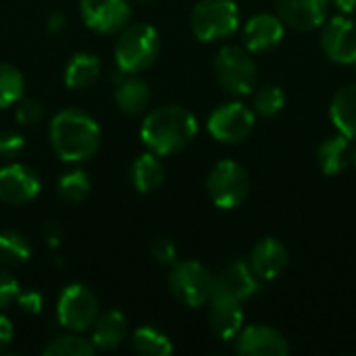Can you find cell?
I'll use <instances>...</instances> for the list:
<instances>
[{
    "label": "cell",
    "instance_id": "obj_1",
    "mask_svg": "<svg viewBox=\"0 0 356 356\" xmlns=\"http://www.w3.org/2000/svg\"><path fill=\"white\" fill-rule=\"evenodd\" d=\"M196 134V117L179 104L156 106L144 117L140 129L142 142L148 146L150 152L159 156H169L184 150L186 146L192 144Z\"/></svg>",
    "mask_w": 356,
    "mask_h": 356
},
{
    "label": "cell",
    "instance_id": "obj_2",
    "mask_svg": "<svg viewBox=\"0 0 356 356\" xmlns=\"http://www.w3.org/2000/svg\"><path fill=\"white\" fill-rule=\"evenodd\" d=\"M50 144L65 163H83L100 146V127L81 108H63L50 121Z\"/></svg>",
    "mask_w": 356,
    "mask_h": 356
},
{
    "label": "cell",
    "instance_id": "obj_3",
    "mask_svg": "<svg viewBox=\"0 0 356 356\" xmlns=\"http://www.w3.org/2000/svg\"><path fill=\"white\" fill-rule=\"evenodd\" d=\"M161 54V33L148 23H127L115 44V60L119 71L127 75L150 69Z\"/></svg>",
    "mask_w": 356,
    "mask_h": 356
},
{
    "label": "cell",
    "instance_id": "obj_4",
    "mask_svg": "<svg viewBox=\"0 0 356 356\" xmlns=\"http://www.w3.org/2000/svg\"><path fill=\"white\" fill-rule=\"evenodd\" d=\"M215 77L225 92L246 96L257 88L259 67L250 56V50L242 46H223L215 56Z\"/></svg>",
    "mask_w": 356,
    "mask_h": 356
},
{
    "label": "cell",
    "instance_id": "obj_5",
    "mask_svg": "<svg viewBox=\"0 0 356 356\" xmlns=\"http://www.w3.org/2000/svg\"><path fill=\"white\" fill-rule=\"evenodd\" d=\"M240 25V10L234 0H200L190 13V29L200 42L229 38Z\"/></svg>",
    "mask_w": 356,
    "mask_h": 356
},
{
    "label": "cell",
    "instance_id": "obj_6",
    "mask_svg": "<svg viewBox=\"0 0 356 356\" xmlns=\"http://www.w3.org/2000/svg\"><path fill=\"white\" fill-rule=\"evenodd\" d=\"M169 288L181 305L198 309L213 298L215 275L198 261H175L169 273Z\"/></svg>",
    "mask_w": 356,
    "mask_h": 356
},
{
    "label": "cell",
    "instance_id": "obj_7",
    "mask_svg": "<svg viewBox=\"0 0 356 356\" xmlns=\"http://www.w3.org/2000/svg\"><path fill=\"white\" fill-rule=\"evenodd\" d=\"M207 192L215 207L232 211L240 207L250 192L248 171L236 161H219L207 177Z\"/></svg>",
    "mask_w": 356,
    "mask_h": 356
},
{
    "label": "cell",
    "instance_id": "obj_8",
    "mask_svg": "<svg viewBox=\"0 0 356 356\" xmlns=\"http://www.w3.org/2000/svg\"><path fill=\"white\" fill-rule=\"evenodd\" d=\"M100 315V302L96 294L83 284L67 286L56 302V319L69 332H86Z\"/></svg>",
    "mask_w": 356,
    "mask_h": 356
},
{
    "label": "cell",
    "instance_id": "obj_9",
    "mask_svg": "<svg viewBox=\"0 0 356 356\" xmlns=\"http://www.w3.org/2000/svg\"><path fill=\"white\" fill-rule=\"evenodd\" d=\"M207 129L217 142H223V144L244 142L254 129V111H250L242 102L219 104L209 115Z\"/></svg>",
    "mask_w": 356,
    "mask_h": 356
},
{
    "label": "cell",
    "instance_id": "obj_10",
    "mask_svg": "<svg viewBox=\"0 0 356 356\" xmlns=\"http://www.w3.org/2000/svg\"><path fill=\"white\" fill-rule=\"evenodd\" d=\"M42 190L40 175L23 165V163H10L0 167V202L8 207H21L38 198Z\"/></svg>",
    "mask_w": 356,
    "mask_h": 356
},
{
    "label": "cell",
    "instance_id": "obj_11",
    "mask_svg": "<svg viewBox=\"0 0 356 356\" xmlns=\"http://www.w3.org/2000/svg\"><path fill=\"white\" fill-rule=\"evenodd\" d=\"M129 0H81L79 10L83 23L102 35H111L121 31L131 17Z\"/></svg>",
    "mask_w": 356,
    "mask_h": 356
},
{
    "label": "cell",
    "instance_id": "obj_12",
    "mask_svg": "<svg viewBox=\"0 0 356 356\" xmlns=\"http://www.w3.org/2000/svg\"><path fill=\"white\" fill-rule=\"evenodd\" d=\"M321 48L325 56L338 65L356 63V23L338 15L321 25Z\"/></svg>",
    "mask_w": 356,
    "mask_h": 356
},
{
    "label": "cell",
    "instance_id": "obj_13",
    "mask_svg": "<svg viewBox=\"0 0 356 356\" xmlns=\"http://www.w3.org/2000/svg\"><path fill=\"white\" fill-rule=\"evenodd\" d=\"M234 348L242 356H286L290 344L282 332L269 325H248L234 338Z\"/></svg>",
    "mask_w": 356,
    "mask_h": 356
},
{
    "label": "cell",
    "instance_id": "obj_14",
    "mask_svg": "<svg viewBox=\"0 0 356 356\" xmlns=\"http://www.w3.org/2000/svg\"><path fill=\"white\" fill-rule=\"evenodd\" d=\"M263 282L252 273L248 261H229L217 275H215V292L219 296H229L234 300H248L261 292Z\"/></svg>",
    "mask_w": 356,
    "mask_h": 356
},
{
    "label": "cell",
    "instance_id": "obj_15",
    "mask_svg": "<svg viewBox=\"0 0 356 356\" xmlns=\"http://www.w3.org/2000/svg\"><path fill=\"white\" fill-rule=\"evenodd\" d=\"M327 0H275L277 17L284 25H290L298 31H313L325 23Z\"/></svg>",
    "mask_w": 356,
    "mask_h": 356
},
{
    "label": "cell",
    "instance_id": "obj_16",
    "mask_svg": "<svg viewBox=\"0 0 356 356\" xmlns=\"http://www.w3.org/2000/svg\"><path fill=\"white\" fill-rule=\"evenodd\" d=\"M284 21L271 13H259L244 23L242 40L250 52H269L284 40Z\"/></svg>",
    "mask_w": 356,
    "mask_h": 356
},
{
    "label": "cell",
    "instance_id": "obj_17",
    "mask_svg": "<svg viewBox=\"0 0 356 356\" xmlns=\"http://www.w3.org/2000/svg\"><path fill=\"white\" fill-rule=\"evenodd\" d=\"M209 302H211V309H209L211 332L221 340H234L238 332L244 327L242 302L229 296H219V294H213Z\"/></svg>",
    "mask_w": 356,
    "mask_h": 356
},
{
    "label": "cell",
    "instance_id": "obj_18",
    "mask_svg": "<svg viewBox=\"0 0 356 356\" xmlns=\"http://www.w3.org/2000/svg\"><path fill=\"white\" fill-rule=\"evenodd\" d=\"M248 265L261 282H271L288 267V248L275 238H263L254 244Z\"/></svg>",
    "mask_w": 356,
    "mask_h": 356
},
{
    "label": "cell",
    "instance_id": "obj_19",
    "mask_svg": "<svg viewBox=\"0 0 356 356\" xmlns=\"http://www.w3.org/2000/svg\"><path fill=\"white\" fill-rule=\"evenodd\" d=\"M315 159L323 175H340L355 163L353 140L338 131L336 136H330L319 144Z\"/></svg>",
    "mask_w": 356,
    "mask_h": 356
},
{
    "label": "cell",
    "instance_id": "obj_20",
    "mask_svg": "<svg viewBox=\"0 0 356 356\" xmlns=\"http://www.w3.org/2000/svg\"><path fill=\"white\" fill-rule=\"evenodd\" d=\"M129 334V323L121 311H106L96 317L92 325V344L96 350L119 348Z\"/></svg>",
    "mask_w": 356,
    "mask_h": 356
},
{
    "label": "cell",
    "instance_id": "obj_21",
    "mask_svg": "<svg viewBox=\"0 0 356 356\" xmlns=\"http://www.w3.org/2000/svg\"><path fill=\"white\" fill-rule=\"evenodd\" d=\"M150 98H152V92H150L148 81L136 75H127V73L125 77H119V83L115 88V102L123 115L134 117V115L144 113Z\"/></svg>",
    "mask_w": 356,
    "mask_h": 356
},
{
    "label": "cell",
    "instance_id": "obj_22",
    "mask_svg": "<svg viewBox=\"0 0 356 356\" xmlns=\"http://www.w3.org/2000/svg\"><path fill=\"white\" fill-rule=\"evenodd\" d=\"M102 73V63L92 52H77L65 67V83L71 90L92 88Z\"/></svg>",
    "mask_w": 356,
    "mask_h": 356
},
{
    "label": "cell",
    "instance_id": "obj_23",
    "mask_svg": "<svg viewBox=\"0 0 356 356\" xmlns=\"http://www.w3.org/2000/svg\"><path fill=\"white\" fill-rule=\"evenodd\" d=\"M330 117L340 134L356 140V83H348L334 94Z\"/></svg>",
    "mask_w": 356,
    "mask_h": 356
},
{
    "label": "cell",
    "instance_id": "obj_24",
    "mask_svg": "<svg viewBox=\"0 0 356 356\" xmlns=\"http://www.w3.org/2000/svg\"><path fill=\"white\" fill-rule=\"evenodd\" d=\"M131 184L140 194L154 192L163 181H165V167L159 154L154 152H144L131 163Z\"/></svg>",
    "mask_w": 356,
    "mask_h": 356
},
{
    "label": "cell",
    "instance_id": "obj_25",
    "mask_svg": "<svg viewBox=\"0 0 356 356\" xmlns=\"http://www.w3.org/2000/svg\"><path fill=\"white\" fill-rule=\"evenodd\" d=\"M31 259L29 240L13 229H0V265L19 267Z\"/></svg>",
    "mask_w": 356,
    "mask_h": 356
},
{
    "label": "cell",
    "instance_id": "obj_26",
    "mask_svg": "<svg viewBox=\"0 0 356 356\" xmlns=\"http://www.w3.org/2000/svg\"><path fill=\"white\" fill-rule=\"evenodd\" d=\"M131 350L142 356H169L173 353V344L163 332L144 325L131 334Z\"/></svg>",
    "mask_w": 356,
    "mask_h": 356
},
{
    "label": "cell",
    "instance_id": "obj_27",
    "mask_svg": "<svg viewBox=\"0 0 356 356\" xmlns=\"http://www.w3.org/2000/svg\"><path fill=\"white\" fill-rule=\"evenodd\" d=\"M23 90H25L23 73L10 63H0V108H8L17 104L23 98Z\"/></svg>",
    "mask_w": 356,
    "mask_h": 356
},
{
    "label": "cell",
    "instance_id": "obj_28",
    "mask_svg": "<svg viewBox=\"0 0 356 356\" xmlns=\"http://www.w3.org/2000/svg\"><path fill=\"white\" fill-rule=\"evenodd\" d=\"M94 353L96 346L92 344V340H86L77 332L58 336L44 348L46 356H92Z\"/></svg>",
    "mask_w": 356,
    "mask_h": 356
},
{
    "label": "cell",
    "instance_id": "obj_29",
    "mask_svg": "<svg viewBox=\"0 0 356 356\" xmlns=\"http://www.w3.org/2000/svg\"><path fill=\"white\" fill-rule=\"evenodd\" d=\"M257 92L252 94V106H254V115L261 117H275L277 113H282V108L286 106V94L280 86L267 83L261 88H254Z\"/></svg>",
    "mask_w": 356,
    "mask_h": 356
},
{
    "label": "cell",
    "instance_id": "obj_30",
    "mask_svg": "<svg viewBox=\"0 0 356 356\" xmlns=\"http://www.w3.org/2000/svg\"><path fill=\"white\" fill-rule=\"evenodd\" d=\"M90 188H92V181H90L88 173H83L79 169L60 175L58 184H56L58 196L67 202H81L90 194Z\"/></svg>",
    "mask_w": 356,
    "mask_h": 356
},
{
    "label": "cell",
    "instance_id": "obj_31",
    "mask_svg": "<svg viewBox=\"0 0 356 356\" xmlns=\"http://www.w3.org/2000/svg\"><path fill=\"white\" fill-rule=\"evenodd\" d=\"M44 117V106L35 98H21L15 108V119L19 125H35Z\"/></svg>",
    "mask_w": 356,
    "mask_h": 356
},
{
    "label": "cell",
    "instance_id": "obj_32",
    "mask_svg": "<svg viewBox=\"0 0 356 356\" xmlns=\"http://www.w3.org/2000/svg\"><path fill=\"white\" fill-rule=\"evenodd\" d=\"M25 150V138L15 129L0 131V156L2 159H17Z\"/></svg>",
    "mask_w": 356,
    "mask_h": 356
},
{
    "label": "cell",
    "instance_id": "obj_33",
    "mask_svg": "<svg viewBox=\"0 0 356 356\" xmlns=\"http://www.w3.org/2000/svg\"><path fill=\"white\" fill-rule=\"evenodd\" d=\"M150 254L159 265H173L177 261V248L171 238H156L150 246Z\"/></svg>",
    "mask_w": 356,
    "mask_h": 356
},
{
    "label": "cell",
    "instance_id": "obj_34",
    "mask_svg": "<svg viewBox=\"0 0 356 356\" xmlns=\"http://www.w3.org/2000/svg\"><path fill=\"white\" fill-rule=\"evenodd\" d=\"M19 282L0 265V311L8 309L19 296Z\"/></svg>",
    "mask_w": 356,
    "mask_h": 356
},
{
    "label": "cell",
    "instance_id": "obj_35",
    "mask_svg": "<svg viewBox=\"0 0 356 356\" xmlns=\"http://www.w3.org/2000/svg\"><path fill=\"white\" fill-rule=\"evenodd\" d=\"M19 309L27 315H38L44 307V296L38 290H27V292H19L17 300Z\"/></svg>",
    "mask_w": 356,
    "mask_h": 356
},
{
    "label": "cell",
    "instance_id": "obj_36",
    "mask_svg": "<svg viewBox=\"0 0 356 356\" xmlns=\"http://www.w3.org/2000/svg\"><path fill=\"white\" fill-rule=\"evenodd\" d=\"M13 336H15V327H13L10 319L0 313V353L13 342Z\"/></svg>",
    "mask_w": 356,
    "mask_h": 356
},
{
    "label": "cell",
    "instance_id": "obj_37",
    "mask_svg": "<svg viewBox=\"0 0 356 356\" xmlns=\"http://www.w3.org/2000/svg\"><path fill=\"white\" fill-rule=\"evenodd\" d=\"M65 25H67V17H65L63 13H52V15L48 17V31H50V33L63 31Z\"/></svg>",
    "mask_w": 356,
    "mask_h": 356
},
{
    "label": "cell",
    "instance_id": "obj_38",
    "mask_svg": "<svg viewBox=\"0 0 356 356\" xmlns=\"http://www.w3.org/2000/svg\"><path fill=\"white\" fill-rule=\"evenodd\" d=\"M327 2L342 15H350L356 10V0H327Z\"/></svg>",
    "mask_w": 356,
    "mask_h": 356
},
{
    "label": "cell",
    "instance_id": "obj_39",
    "mask_svg": "<svg viewBox=\"0 0 356 356\" xmlns=\"http://www.w3.org/2000/svg\"><path fill=\"white\" fill-rule=\"evenodd\" d=\"M44 238H46V244H48V246H56V244H58V229H56L54 223H48V225H46Z\"/></svg>",
    "mask_w": 356,
    "mask_h": 356
},
{
    "label": "cell",
    "instance_id": "obj_40",
    "mask_svg": "<svg viewBox=\"0 0 356 356\" xmlns=\"http://www.w3.org/2000/svg\"><path fill=\"white\" fill-rule=\"evenodd\" d=\"M129 2H140V4H144V2H152V0H129Z\"/></svg>",
    "mask_w": 356,
    "mask_h": 356
},
{
    "label": "cell",
    "instance_id": "obj_41",
    "mask_svg": "<svg viewBox=\"0 0 356 356\" xmlns=\"http://www.w3.org/2000/svg\"><path fill=\"white\" fill-rule=\"evenodd\" d=\"M355 165H356V148H355Z\"/></svg>",
    "mask_w": 356,
    "mask_h": 356
},
{
    "label": "cell",
    "instance_id": "obj_42",
    "mask_svg": "<svg viewBox=\"0 0 356 356\" xmlns=\"http://www.w3.org/2000/svg\"><path fill=\"white\" fill-rule=\"evenodd\" d=\"M355 67H356V63H355Z\"/></svg>",
    "mask_w": 356,
    "mask_h": 356
}]
</instances>
